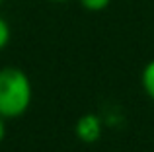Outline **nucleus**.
<instances>
[{
	"label": "nucleus",
	"mask_w": 154,
	"mask_h": 152,
	"mask_svg": "<svg viewBox=\"0 0 154 152\" xmlns=\"http://www.w3.org/2000/svg\"><path fill=\"white\" fill-rule=\"evenodd\" d=\"M4 135H6V125H4V117H0V142L4 141Z\"/></svg>",
	"instance_id": "423d86ee"
},
{
	"label": "nucleus",
	"mask_w": 154,
	"mask_h": 152,
	"mask_svg": "<svg viewBox=\"0 0 154 152\" xmlns=\"http://www.w3.org/2000/svg\"><path fill=\"white\" fill-rule=\"evenodd\" d=\"M2 2H4V0H0V4H2Z\"/></svg>",
	"instance_id": "6e6552de"
},
{
	"label": "nucleus",
	"mask_w": 154,
	"mask_h": 152,
	"mask_svg": "<svg viewBox=\"0 0 154 152\" xmlns=\"http://www.w3.org/2000/svg\"><path fill=\"white\" fill-rule=\"evenodd\" d=\"M74 133L80 141L94 142V141H98L100 135H102V121H100L98 115L88 113V115H84V117H80L78 121H76Z\"/></svg>",
	"instance_id": "f03ea898"
},
{
	"label": "nucleus",
	"mask_w": 154,
	"mask_h": 152,
	"mask_svg": "<svg viewBox=\"0 0 154 152\" xmlns=\"http://www.w3.org/2000/svg\"><path fill=\"white\" fill-rule=\"evenodd\" d=\"M8 41H10V27H8V23L0 16V51L8 45Z\"/></svg>",
	"instance_id": "39448f33"
},
{
	"label": "nucleus",
	"mask_w": 154,
	"mask_h": 152,
	"mask_svg": "<svg viewBox=\"0 0 154 152\" xmlns=\"http://www.w3.org/2000/svg\"><path fill=\"white\" fill-rule=\"evenodd\" d=\"M51 2H68V0H51Z\"/></svg>",
	"instance_id": "0eeeda50"
},
{
	"label": "nucleus",
	"mask_w": 154,
	"mask_h": 152,
	"mask_svg": "<svg viewBox=\"0 0 154 152\" xmlns=\"http://www.w3.org/2000/svg\"><path fill=\"white\" fill-rule=\"evenodd\" d=\"M140 80H143V88L148 94V98L154 99V61H150L146 66H144Z\"/></svg>",
	"instance_id": "7ed1b4c3"
},
{
	"label": "nucleus",
	"mask_w": 154,
	"mask_h": 152,
	"mask_svg": "<svg viewBox=\"0 0 154 152\" xmlns=\"http://www.w3.org/2000/svg\"><path fill=\"white\" fill-rule=\"evenodd\" d=\"M111 2V0H80V4H82L86 10H90V12H100V10H103L107 4Z\"/></svg>",
	"instance_id": "20e7f679"
},
{
	"label": "nucleus",
	"mask_w": 154,
	"mask_h": 152,
	"mask_svg": "<svg viewBox=\"0 0 154 152\" xmlns=\"http://www.w3.org/2000/svg\"><path fill=\"white\" fill-rule=\"evenodd\" d=\"M31 103V82L20 68L8 66L0 70V117L16 119Z\"/></svg>",
	"instance_id": "f257e3e1"
}]
</instances>
